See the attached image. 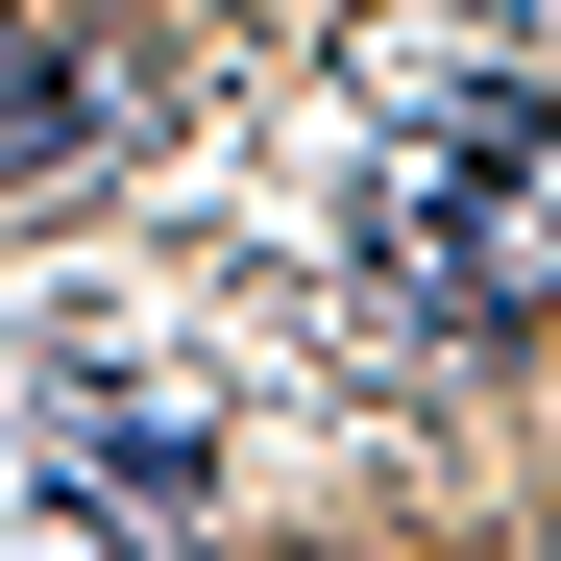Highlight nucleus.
Returning a JSON list of instances; mask_svg holds the SVG:
<instances>
[{
	"mask_svg": "<svg viewBox=\"0 0 561 561\" xmlns=\"http://www.w3.org/2000/svg\"><path fill=\"white\" fill-rule=\"evenodd\" d=\"M366 268H391V318H463V342H513L561 294V99L513 49H463L391 99V147H366Z\"/></svg>",
	"mask_w": 561,
	"mask_h": 561,
	"instance_id": "obj_1",
	"label": "nucleus"
},
{
	"mask_svg": "<svg viewBox=\"0 0 561 561\" xmlns=\"http://www.w3.org/2000/svg\"><path fill=\"white\" fill-rule=\"evenodd\" d=\"M49 513H99V537H196V513H220L196 391H73V415H49Z\"/></svg>",
	"mask_w": 561,
	"mask_h": 561,
	"instance_id": "obj_2",
	"label": "nucleus"
},
{
	"mask_svg": "<svg viewBox=\"0 0 561 561\" xmlns=\"http://www.w3.org/2000/svg\"><path fill=\"white\" fill-rule=\"evenodd\" d=\"M99 147V49H49L25 0H0V196H25V171H73Z\"/></svg>",
	"mask_w": 561,
	"mask_h": 561,
	"instance_id": "obj_3",
	"label": "nucleus"
}]
</instances>
